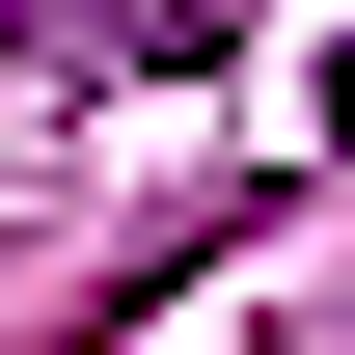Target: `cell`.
Wrapping results in <instances>:
<instances>
[{
  "label": "cell",
  "mask_w": 355,
  "mask_h": 355,
  "mask_svg": "<svg viewBox=\"0 0 355 355\" xmlns=\"http://www.w3.org/2000/svg\"><path fill=\"white\" fill-rule=\"evenodd\" d=\"M328 137H355V55H328Z\"/></svg>",
  "instance_id": "cell-1"
}]
</instances>
